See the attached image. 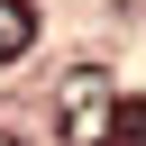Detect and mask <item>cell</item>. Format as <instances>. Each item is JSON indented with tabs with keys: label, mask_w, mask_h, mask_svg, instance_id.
Wrapping results in <instances>:
<instances>
[{
	"label": "cell",
	"mask_w": 146,
	"mask_h": 146,
	"mask_svg": "<svg viewBox=\"0 0 146 146\" xmlns=\"http://www.w3.org/2000/svg\"><path fill=\"white\" fill-rule=\"evenodd\" d=\"M55 119H64V146H110L119 137V91L100 64H73L55 82Z\"/></svg>",
	"instance_id": "1"
},
{
	"label": "cell",
	"mask_w": 146,
	"mask_h": 146,
	"mask_svg": "<svg viewBox=\"0 0 146 146\" xmlns=\"http://www.w3.org/2000/svg\"><path fill=\"white\" fill-rule=\"evenodd\" d=\"M36 46V0H0V64H18Z\"/></svg>",
	"instance_id": "2"
},
{
	"label": "cell",
	"mask_w": 146,
	"mask_h": 146,
	"mask_svg": "<svg viewBox=\"0 0 146 146\" xmlns=\"http://www.w3.org/2000/svg\"><path fill=\"white\" fill-rule=\"evenodd\" d=\"M119 137H128V146H146V100H119Z\"/></svg>",
	"instance_id": "3"
},
{
	"label": "cell",
	"mask_w": 146,
	"mask_h": 146,
	"mask_svg": "<svg viewBox=\"0 0 146 146\" xmlns=\"http://www.w3.org/2000/svg\"><path fill=\"white\" fill-rule=\"evenodd\" d=\"M0 146H18V137H9V128H0Z\"/></svg>",
	"instance_id": "4"
}]
</instances>
